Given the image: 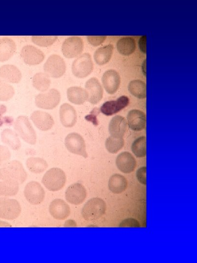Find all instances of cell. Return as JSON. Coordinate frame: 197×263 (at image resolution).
I'll return each mask as SVG.
<instances>
[{
	"label": "cell",
	"mask_w": 197,
	"mask_h": 263,
	"mask_svg": "<svg viewBox=\"0 0 197 263\" xmlns=\"http://www.w3.org/2000/svg\"><path fill=\"white\" fill-rule=\"evenodd\" d=\"M27 174L22 163L18 160L8 161L0 168V179L18 185L25 181Z\"/></svg>",
	"instance_id": "6da1fadb"
},
{
	"label": "cell",
	"mask_w": 197,
	"mask_h": 263,
	"mask_svg": "<svg viewBox=\"0 0 197 263\" xmlns=\"http://www.w3.org/2000/svg\"><path fill=\"white\" fill-rule=\"evenodd\" d=\"M105 202L98 197L92 198L84 205L81 211L83 218L87 221H94L100 219L106 212Z\"/></svg>",
	"instance_id": "7a4b0ae2"
},
{
	"label": "cell",
	"mask_w": 197,
	"mask_h": 263,
	"mask_svg": "<svg viewBox=\"0 0 197 263\" xmlns=\"http://www.w3.org/2000/svg\"><path fill=\"white\" fill-rule=\"evenodd\" d=\"M66 182L64 171L60 168H53L43 175L41 182L45 187L51 191H57L62 188Z\"/></svg>",
	"instance_id": "3957f363"
},
{
	"label": "cell",
	"mask_w": 197,
	"mask_h": 263,
	"mask_svg": "<svg viewBox=\"0 0 197 263\" xmlns=\"http://www.w3.org/2000/svg\"><path fill=\"white\" fill-rule=\"evenodd\" d=\"M16 132L26 143L34 145L36 143V135L28 118L24 115L18 116L14 123Z\"/></svg>",
	"instance_id": "277c9868"
},
{
	"label": "cell",
	"mask_w": 197,
	"mask_h": 263,
	"mask_svg": "<svg viewBox=\"0 0 197 263\" xmlns=\"http://www.w3.org/2000/svg\"><path fill=\"white\" fill-rule=\"evenodd\" d=\"M93 62L90 55L84 53L78 56L72 62V70L73 75L78 78H84L92 72Z\"/></svg>",
	"instance_id": "5b68a950"
},
{
	"label": "cell",
	"mask_w": 197,
	"mask_h": 263,
	"mask_svg": "<svg viewBox=\"0 0 197 263\" xmlns=\"http://www.w3.org/2000/svg\"><path fill=\"white\" fill-rule=\"evenodd\" d=\"M21 207L16 199L7 197L0 198V218L7 220H13L20 215Z\"/></svg>",
	"instance_id": "8992f818"
},
{
	"label": "cell",
	"mask_w": 197,
	"mask_h": 263,
	"mask_svg": "<svg viewBox=\"0 0 197 263\" xmlns=\"http://www.w3.org/2000/svg\"><path fill=\"white\" fill-rule=\"evenodd\" d=\"M45 73L49 77L59 78L66 71V63L64 59L59 55L53 54L47 59L44 64Z\"/></svg>",
	"instance_id": "52a82bcc"
},
{
	"label": "cell",
	"mask_w": 197,
	"mask_h": 263,
	"mask_svg": "<svg viewBox=\"0 0 197 263\" xmlns=\"http://www.w3.org/2000/svg\"><path fill=\"white\" fill-rule=\"evenodd\" d=\"M60 99L59 92L53 88L47 92L38 94L35 97V104L39 108L52 110L58 105Z\"/></svg>",
	"instance_id": "ba28073f"
},
{
	"label": "cell",
	"mask_w": 197,
	"mask_h": 263,
	"mask_svg": "<svg viewBox=\"0 0 197 263\" xmlns=\"http://www.w3.org/2000/svg\"><path fill=\"white\" fill-rule=\"evenodd\" d=\"M65 145L67 149L72 153L82 156L85 158L88 157L84 139L79 133L72 132L68 134L65 138Z\"/></svg>",
	"instance_id": "9c48e42d"
},
{
	"label": "cell",
	"mask_w": 197,
	"mask_h": 263,
	"mask_svg": "<svg viewBox=\"0 0 197 263\" xmlns=\"http://www.w3.org/2000/svg\"><path fill=\"white\" fill-rule=\"evenodd\" d=\"M23 193L26 200L33 205L41 204L45 197L43 188L36 181H31L27 183L24 188Z\"/></svg>",
	"instance_id": "30bf717a"
},
{
	"label": "cell",
	"mask_w": 197,
	"mask_h": 263,
	"mask_svg": "<svg viewBox=\"0 0 197 263\" xmlns=\"http://www.w3.org/2000/svg\"><path fill=\"white\" fill-rule=\"evenodd\" d=\"M83 48L84 43L82 38L77 36H72L65 39L61 50L64 56L73 58L82 52Z\"/></svg>",
	"instance_id": "8fae6325"
},
{
	"label": "cell",
	"mask_w": 197,
	"mask_h": 263,
	"mask_svg": "<svg viewBox=\"0 0 197 263\" xmlns=\"http://www.w3.org/2000/svg\"><path fill=\"white\" fill-rule=\"evenodd\" d=\"M87 197V190L80 183H75L69 186L66 189L65 197L69 203L79 205L84 202Z\"/></svg>",
	"instance_id": "7c38bea8"
},
{
	"label": "cell",
	"mask_w": 197,
	"mask_h": 263,
	"mask_svg": "<svg viewBox=\"0 0 197 263\" xmlns=\"http://www.w3.org/2000/svg\"><path fill=\"white\" fill-rule=\"evenodd\" d=\"M20 56L28 65H35L41 63L45 58L44 53L37 48L30 45L22 47Z\"/></svg>",
	"instance_id": "4fadbf2b"
},
{
	"label": "cell",
	"mask_w": 197,
	"mask_h": 263,
	"mask_svg": "<svg viewBox=\"0 0 197 263\" xmlns=\"http://www.w3.org/2000/svg\"><path fill=\"white\" fill-rule=\"evenodd\" d=\"M49 211L51 216L58 220H65L71 213L69 205L61 199H55L52 201L49 205Z\"/></svg>",
	"instance_id": "5bb4252c"
},
{
	"label": "cell",
	"mask_w": 197,
	"mask_h": 263,
	"mask_svg": "<svg viewBox=\"0 0 197 263\" xmlns=\"http://www.w3.org/2000/svg\"><path fill=\"white\" fill-rule=\"evenodd\" d=\"M129 102V99L126 96L122 95L116 100L104 103L99 110L105 115H111L126 107Z\"/></svg>",
	"instance_id": "9a60e30c"
},
{
	"label": "cell",
	"mask_w": 197,
	"mask_h": 263,
	"mask_svg": "<svg viewBox=\"0 0 197 263\" xmlns=\"http://www.w3.org/2000/svg\"><path fill=\"white\" fill-rule=\"evenodd\" d=\"M85 88L88 94V101L90 103L96 104L102 98L103 88L96 78L91 77L88 79L85 83Z\"/></svg>",
	"instance_id": "2e32d148"
},
{
	"label": "cell",
	"mask_w": 197,
	"mask_h": 263,
	"mask_svg": "<svg viewBox=\"0 0 197 263\" xmlns=\"http://www.w3.org/2000/svg\"><path fill=\"white\" fill-rule=\"evenodd\" d=\"M31 119L35 126L42 131L49 130L54 124L52 116L48 113L41 111H34L31 115Z\"/></svg>",
	"instance_id": "e0dca14e"
},
{
	"label": "cell",
	"mask_w": 197,
	"mask_h": 263,
	"mask_svg": "<svg viewBox=\"0 0 197 263\" xmlns=\"http://www.w3.org/2000/svg\"><path fill=\"white\" fill-rule=\"evenodd\" d=\"M102 81L106 92L109 94H114L120 86L121 79L117 71L109 70L104 73Z\"/></svg>",
	"instance_id": "ac0fdd59"
},
{
	"label": "cell",
	"mask_w": 197,
	"mask_h": 263,
	"mask_svg": "<svg viewBox=\"0 0 197 263\" xmlns=\"http://www.w3.org/2000/svg\"><path fill=\"white\" fill-rule=\"evenodd\" d=\"M60 120L63 126L71 128L76 123L77 114L74 108L68 103L61 105L59 109Z\"/></svg>",
	"instance_id": "d6986e66"
},
{
	"label": "cell",
	"mask_w": 197,
	"mask_h": 263,
	"mask_svg": "<svg viewBox=\"0 0 197 263\" xmlns=\"http://www.w3.org/2000/svg\"><path fill=\"white\" fill-rule=\"evenodd\" d=\"M116 164L122 172L129 173L133 171L136 167V161L133 156L127 151L120 153L116 158Z\"/></svg>",
	"instance_id": "ffe728a7"
},
{
	"label": "cell",
	"mask_w": 197,
	"mask_h": 263,
	"mask_svg": "<svg viewBox=\"0 0 197 263\" xmlns=\"http://www.w3.org/2000/svg\"><path fill=\"white\" fill-rule=\"evenodd\" d=\"M22 77L20 71L15 66L10 64L0 67V78L7 82L19 83Z\"/></svg>",
	"instance_id": "44dd1931"
},
{
	"label": "cell",
	"mask_w": 197,
	"mask_h": 263,
	"mask_svg": "<svg viewBox=\"0 0 197 263\" xmlns=\"http://www.w3.org/2000/svg\"><path fill=\"white\" fill-rule=\"evenodd\" d=\"M127 121L129 127L131 130L140 131L145 127V114L140 110H131L127 114Z\"/></svg>",
	"instance_id": "7402d4cb"
},
{
	"label": "cell",
	"mask_w": 197,
	"mask_h": 263,
	"mask_svg": "<svg viewBox=\"0 0 197 263\" xmlns=\"http://www.w3.org/2000/svg\"><path fill=\"white\" fill-rule=\"evenodd\" d=\"M127 123L125 119L122 116L116 115L111 120L108 130L111 136L123 137L127 130Z\"/></svg>",
	"instance_id": "603a6c76"
},
{
	"label": "cell",
	"mask_w": 197,
	"mask_h": 263,
	"mask_svg": "<svg viewBox=\"0 0 197 263\" xmlns=\"http://www.w3.org/2000/svg\"><path fill=\"white\" fill-rule=\"evenodd\" d=\"M16 50L15 41L9 38L0 39V61L4 62L9 59Z\"/></svg>",
	"instance_id": "cb8c5ba5"
},
{
	"label": "cell",
	"mask_w": 197,
	"mask_h": 263,
	"mask_svg": "<svg viewBox=\"0 0 197 263\" xmlns=\"http://www.w3.org/2000/svg\"><path fill=\"white\" fill-rule=\"evenodd\" d=\"M67 95L71 103L76 105L83 104L88 98V94L86 89L77 86L69 88Z\"/></svg>",
	"instance_id": "d4e9b609"
},
{
	"label": "cell",
	"mask_w": 197,
	"mask_h": 263,
	"mask_svg": "<svg viewBox=\"0 0 197 263\" xmlns=\"http://www.w3.org/2000/svg\"><path fill=\"white\" fill-rule=\"evenodd\" d=\"M127 185L126 179L120 174L112 175L108 182L109 190L115 194H119L124 191L127 188Z\"/></svg>",
	"instance_id": "484cf974"
},
{
	"label": "cell",
	"mask_w": 197,
	"mask_h": 263,
	"mask_svg": "<svg viewBox=\"0 0 197 263\" xmlns=\"http://www.w3.org/2000/svg\"><path fill=\"white\" fill-rule=\"evenodd\" d=\"M2 142L13 150H17L21 147V143L18 134L12 130L6 129L1 133Z\"/></svg>",
	"instance_id": "4316f807"
},
{
	"label": "cell",
	"mask_w": 197,
	"mask_h": 263,
	"mask_svg": "<svg viewBox=\"0 0 197 263\" xmlns=\"http://www.w3.org/2000/svg\"><path fill=\"white\" fill-rule=\"evenodd\" d=\"M113 50L112 44L98 48L94 54V59L96 63L99 65H102L108 62L112 56Z\"/></svg>",
	"instance_id": "83f0119b"
},
{
	"label": "cell",
	"mask_w": 197,
	"mask_h": 263,
	"mask_svg": "<svg viewBox=\"0 0 197 263\" xmlns=\"http://www.w3.org/2000/svg\"><path fill=\"white\" fill-rule=\"evenodd\" d=\"M26 166L29 171L36 174L44 172L48 167L44 159L37 157H31L27 159Z\"/></svg>",
	"instance_id": "f1b7e54d"
},
{
	"label": "cell",
	"mask_w": 197,
	"mask_h": 263,
	"mask_svg": "<svg viewBox=\"0 0 197 263\" xmlns=\"http://www.w3.org/2000/svg\"><path fill=\"white\" fill-rule=\"evenodd\" d=\"M136 44L134 38L130 37L123 38L117 43V48L121 54L128 56L132 54L135 49Z\"/></svg>",
	"instance_id": "f546056e"
},
{
	"label": "cell",
	"mask_w": 197,
	"mask_h": 263,
	"mask_svg": "<svg viewBox=\"0 0 197 263\" xmlns=\"http://www.w3.org/2000/svg\"><path fill=\"white\" fill-rule=\"evenodd\" d=\"M33 85L40 92L46 91L51 85L50 77L44 73H37L33 77Z\"/></svg>",
	"instance_id": "4dcf8cb0"
},
{
	"label": "cell",
	"mask_w": 197,
	"mask_h": 263,
	"mask_svg": "<svg viewBox=\"0 0 197 263\" xmlns=\"http://www.w3.org/2000/svg\"><path fill=\"white\" fill-rule=\"evenodd\" d=\"M146 84L140 80H132L129 83L128 90L134 96L143 99L146 96Z\"/></svg>",
	"instance_id": "1f68e13d"
},
{
	"label": "cell",
	"mask_w": 197,
	"mask_h": 263,
	"mask_svg": "<svg viewBox=\"0 0 197 263\" xmlns=\"http://www.w3.org/2000/svg\"><path fill=\"white\" fill-rule=\"evenodd\" d=\"M19 185L8 181L0 182V196H13L18 192Z\"/></svg>",
	"instance_id": "d6a6232c"
},
{
	"label": "cell",
	"mask_w": 197,
	"mask_h": 263,
	"mask_svg": "<svg viewBox=\"0 0 197 263\" xmlns=\"http://www.w3.org/2000/svg\"><path fill=\"white\" fill-rule=\"evenodd\" d=\"M105 145L108 152L111 153H115L123 147L124 140L123 137H116L110 136L107 139Z\"/></svg>",
	"instance_id": "836d02e7"
},
{
	"label": "cell",
	"mask_w": 197,
	"mask_h": 263,
	"mask_svg": "<svg viewBox=\"0 0 197 263\" xmlns=\"http://www.w3.org/2000/svg\"><path fill=\"white\" fill-rule=\"evenodd\" d=\"M131 150L137 157H143L146 155V137H140L136 139L131 146Z\"/></svg>",
	"instance_id": "e575fe53"
},
{
	"label": "cell",
	"mask_w": 197,
	"mask_h": 263,
	"mask_svg": "<svg viewBox=\"0 0 197 263\" xmlns=\"http://www.w3.org/2000/svg\"><path fill=\"white\" fill-rule=\"evenodd\" d=\"M14 94L13 87L0 78V100L8 101L13 97Z\"/></svg>",
	"instance_id": "d590c367"
},
{
	"label": "cell",
	"mask_w": 197,
	"mask_h": 263,
	"mask_svg": "<svg viewBox=\"0 0 197 263\" xmlns=\"http://www.w3.org/2000/svg\"><path fill=\"white\" fill-rule=\"evenodd\" d=\"M57 36H37L32 37V41L35 44L40 47H47L52 45L57 39Z\"/></svg>",
	"instance_id": "8d00e7d4"
},
{
	"label": "cell",
	"mask_w": 197,
	"mask_h": 263,
	"mask_svg": "<svg viewBox=\"0 0 197 263\" xmlns=\"http://www.w3.org/2000/svg\"><path fill=\"white\" fill-rule=\"evenodd\" d=\"M11 154L8 148L0 145V166H3L8 162L11 158Z\"/></svg>",
	"instance_id": "74e56055"
},
{
	"label": "cell",
	"mask_w": 197,
	"mask_h": 263,
	"mask_svg": "<svg viewBox=\"0 0 197 263\" xmlns=\"http://www.w3.org/2000/svg\"><path fill=\"white\" fill-rule=\"evenodd\" d=\"M107 36H88L89 42L93 46H97L102 43L106 39Z\"/></svg>",
	"instance_id": "f35d334b"
},
{
	"label": "cell",
	"mask_w": 197,
	"mask_h": 263,
	"mask_svg": "<svg viewBox=\"0 0 197 263\" xmlns=\"http://www.w3.org/2000/svg\"><path fill=\"white\" fill-rule=\"evenodd\" d=\"M146 168L143 167L139 169L137 171L136 176L140 183L143 185L146 184Z\"/></svg>",
	"instance_id": "ab89813d"
},
{
	"label": "cell",
	"mask_w": 197,
	"mask_h": 263,
	"mask_svg": "<svg viewBox=\"0 0 197 263\" xmlns=\"http://www.w3.org/2000/svg\"><path fill=\"white\" fill-rule=\"evenodd\" d=\"M100 112V110L98 108H94L90 112V114L87 115L85 118L87 120L91 122L95 125H98V121L96 118L97 115Z\"/></svg>",
	"instance_id": "60d3db41"
},
{
	"label": "cell",
	"mask_w": 197,
	"mask_h": 263,
	"mask_svg": "<svg viewBox=\"0 0 197 263\" xmlns=\"http://www.w3.org/2000/svg\"><path fill=\"white\" fill-rule=\"evenodd\" d=\"M121 227H139V222L134 219H127L124 220L120 225Z\"/></svg>",
	"instance_id": "b9f144b4"
},
{
	"label": "cell",
	"mask_w": 197,
	"mask_h": 263,
	"mask_svg": "<svg viewBox=\"0 0 197 263\" xmlns=\"http://www.w3.org/2000/svg\"><path fill=\"white\" fill-rule=\"evenodd\" d=\"M138 45L140 50L144 54L146 53V36H142L138 41Z\"/></svg>",
	"instance_id": "7bdbcfd3"
},
{
	"label": "cell",
	"mask_w": 197,
	"mask_h": 263,
	"mask_svg": "<svg viewBox=\"0 0 197 263\" xmlns=\"http://www.w3.org/2000/svg\"><path fill=\"white\" fill-rule=\"evenodd\" d=\"M146 59H145L143 64H142V71H143V75L146 76Z\"/></svg>",
	"instance_id": "ee69618b"
}]
</instances>
